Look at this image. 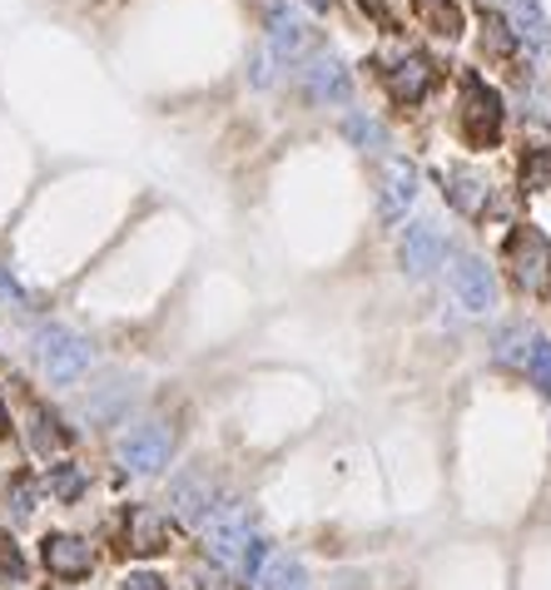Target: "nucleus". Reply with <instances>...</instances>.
Returning a JSON list of instances; mask_svg holds the SVG:
<instances>
[{"label":"nucleus","instance_id":"obj_18","mask_svg":"<svg viewBox=\"0 0 551 590\" xmlns=\"http://www.w3.org/2000/svg\"><path fill=\"white\" fill-rule=\"evenodd\" d=\"M527 378L551 397V338H532V348H527Z\"/></svg>","mask_w":551,"mask_h":590},{"label":"nucleus","instance_id":"obj_1","mask_svg":"<svg viewBox=\"0 0 551 590\" xmlns=\"http://www.w3.org/2000/svg\"><path fill=\"white\" fill-rule=\"evenodd\" d=\"M36 352H40L46 378L60 382V388H70V382H80L84 372H90V342H84L80 332H70V328H56V323L40 328Z\"/></svg>","mask_w":551,"mask_h":590},{"label":"nucleus","instance_id":"obj_11","mask_svg":"<svg viewBox=\"0 0 551 590\" xmlns=\"http://www.w3.org/2000/svg\"><path fill=\"white\" fill-rule=\"evenodd\" d=\"M204 536H209L204 546L214 551V561H219V566H243V551H249V541H253L239 511H219V517H209Z\"/></svg>","mask_w":551,"mask_h":590},{"label":"nucleus","instance_id":"obj_20","mask_svg":"<svg viewBox=\"0 0 551 590\" xmlns=\"http://www.w3.org/2000/svg\"><path fill=\"white\" fill-rule=\"evenodd\" d=\"M482 46L497 50V56H507V50H512V30H507L502 16H482Z\"/></svg>","mask_w":551,"mask_h":590},{"label":"nucleus","instance_id":"obj_23","mask_svg":"<svg viewBox=\"0 0 551 590\" xmlns=\"http://www.w3.org/2000/svg\"><path fill=\"white\" fill-rule=\"evenodd\" d=\"M432 30H438V36H448V40H458V30H462L458 6H432Z\"/></svg>","mask_w":551,"mask_h":590},{"label":"nucleus","instance_id":"obj_8","mask_svg":"<svg viewBox=\"0 0 551 590\" xmlns=\"http://www.w3.org/2000/svg\"><path fill=\"white\" fill-rule=\"evenodd\" d=\"M313 46V30L303 26V16L293 6H273L269 10V50L279 60H303Z\"/></svg>","mask_w":551,"mask_h":590},{"label":"nucleus","instance_id":"obj_19","mask_svg":"<svg viewBox=\"0 0 551 590\" xmlns=\"http://www.w3.org/2000/svg\"><path fill=\"white\" fill-rule=\"evenodd\" d=\"M80 487H84V481H80V467H70V461H60V467L50 471V491H56L60 501H76Z\"/></svg>","mask_w":551,"mask_h":590},{"label":"nucleus","instance_id":"obj_13","mask_svg":"<svg viewBox=\"0 0 551 590\" xmlns=\"http://www.w3.org/2000/svg\"><path fill=\"white\" fill-rule=\"evenodd\" d=\"M124 541H130L134 556H154L169 546V517H159V511H134L130 526H124Z\"/></svg>","mask_w":551,"mask_h":590},{"label":"nucleus","instance_id":"obj_24","mask_svg":"<svg viewBox=\"0 0 551 590\" xmlns=\"http://www.w3.org/2000/svg\"><path fill=\"white\" fill-rule=\"evenodd\" d=\"M120 590H164V581H159L154 571H130V576L120 581Z\"/></svg>","mask_w":551,"mask_h":590},{"label":"nucleus","instance_id":"obj_26","mask_svg":"<svg viewBox=\"0 0 551 590\" xmlns=\"http://www.w3.org/2000/svg\"><path fill=\"white\" fill-rule=\"evenodd\" d=\"M309 6H318V10H328V0H309Z\"/></svg>","mask_w":551,"mask_h":590},{"label":"nucleus","instance_id":"obj_3","mask_svg":"<svg viewBox=\"0 0 551 590\" xmlns=\"http://www.w3.org/2000/svg\"><path fill=\"white\" fill-rule=\"evenodd\" d=\"M114 457H120V467L134 471V477H154L169 461V427L164 422L130 427V432L120 437V447H114Z\"/></svg>","mask_w":551,"mask_h":590},{"label":"nucleus","instance_id":"obj_6","mask_svg":"<svg viewBox=\"0 0 551 590\" xmlns=\"http://www.w3.org/2000/svg\"><path fill=\"white\" fill-rule=\"evenodd\" d=\"M398 263H402V273L428 278L442 263V233L432 223H408L398 239Z\"/></svg>","mask_w":551,"mask_h":590},{"label":"nucleus","instance_id":"obj_22","mask_svg":"<svg viewBox=\"0 0 551 590\" xmlns=\"http://www.w3.org/2000/svg\"><path fill=\"white\" fill-rule=\"evenodd\" d=\"M269 561H273V556H269V541H263V536H253L249 551H243V566H239V571L249 576V581H259L263 566H269Z\"/></svg>","mask_w":551,"mask_h":590},{"label":"nucleus","instance_id":"obj_21","mask_svg":"<svg viewBox=\"0 0 551 590\" xmlns=\"http://www.w3.org/2000/svg\"><path fill=\"white\" fill-rule=\"evenodd\" d=\"M527 184L551 189V144H537V154L527 159Z\"/></svg>","mask_w":551,"mask_h":590},{"label":"nucleus","instance_id":"obj_5","mask_svg":"<svg viewBox=\"0 0 551 590\" xmlns=\"http://www.w3.org/2000/svg\"><path fill=\"white\" fill-rule=\"evenodd\" d=\"M40 556H46L50 576H60V581H80L94 566L90 541H80V536H70V531H50L46 541H40Z\"/></svg>","mask_w":551,"mask_h":590},{"label":"nucleus","instance_id":"obj_7","mask_svg":"<svg viewBox=\"0 0 551 590\" xmlns=\"http://www.w3.org/2000/svg\"><path fill=\"white\" fill-rule=\"evenodd\" d=\"M303 94L313 104H348L353 100V80H348V66L333 56H318L309 70H303Z\"/></svg>","mask_w":551,"mask_h":590},{"label":"nucleus","instance_id":"obj_25","mask_svg":"<svg viewBox=\"0 0 551 590\" xmlns=\"http://www.w3.org/2000/svg\"><path fill=\"white\" fill-rule=\"evenodd\" d=\"M0 298H6L10 308H30V298L20 293V283H16V278H10V273H0Z\"/></svg>","mask_w":551,"mask_h":590},{"label":"nucleus","instance_id":"obj_4","mask_svg":"<svg viewBox=\"0 0 551 590\" xmlns=\"http://www.w3.org/2000/svg\"><path fill=\"white\" fill-rule=\"evenodd\" d=\"M462 130L477 149H487L502 130V94L487 90L482 80H468V94H462Z\"/></svg>","mask_w":551,"mask_h":590},{"label":"nucleus","instance_id":"obj_2","mask_svg":"<svg viewBox=\"0 0 551 590\" xmlns=\"http://www.w3.org/2000/svg\"><path fill=\"white\" fill-rule=\"evenodd\" d=\"M507 259H512V273L527 293H542L551 283V243H547L542 229H532V223H522V229L507 239Z\"/></svg>","mask_w":551,"mask_h":590},{"label":"nucleus","instance_id":"obj_14","mask_svg":"<svg viewBox=\"0 0 551 590\" xmlns=\"http://www.w3.org/2000/svg\"><path fill=\"white\" fill-rule=\"evenodd\" d=\"M448 199L458 203L462 213H482V203H487V184L477 174H468V169H452L448 174Z\"/></svg>","mask_w":551,"mask_h":590},{"label":"nucleus","instance_id":"obj_17","mask_svg":"<svg viewBox=\"0 0 551 590\" xmlns=\"http://www.w3.org/2000/svg\"><path fill=\"white\" fill-rule=\"evenodd\" d=\"M343 134L353 139L358 149H383V144H388V130L373 120V114H348V120H343Z\"/></svg>","mask_w":551,"mask_h":590},{"label":"nucleus","instance_id":"obj_10","mask_svg":"<svg viewBox=\"0 0 551 590\" xmlns=\"http://www.w3.org/2000/svg\"><path fill=\"white\" fill-rule=\"evenodd\" d=\"M412 199H418V169H412L408 159H388V169H383V194H378V213H383V223L408 219V203Z\"/></svg>","mask_w":551,"mask_h":590},{"label":"nucleus","instance_id":"obj_16","mask_svg":"<svg viewBox=\"0 0 551 590\" xmlns=\"http://www.w3.org/2000/svg\"><path fill=\"white\" fill-rule=\"evenodd\" d=\"M512 20H517V36H527L532 46H551V30L537 0H512Z\"/></svg>","mask_w":551,"mask_h":590},{"label":"nucleus","instance_id":"obj_27","mask_svg":"<svg viewBox=\"0 0 551 590\" xmlns=\"http://www.w3.org/2000/svg\"><path fill=\"white\" fill-rule=\"evenodd\" d=\"M0 432H6V407H0Z\"/></svg>","mask_w":551,"mask_h":590},{"label":"nucleus","instance_id":"obj_12","mask_svg":"<svg viewBox=\"0 0 551 590\" xmlns=\"http://www.w3.org/2000/svg\"><path fill=\"white\" fill-rule=\"evenodd\" d=\"M388 90H393L402 104H418L422 94L432 90V66H428V56H402L398 66L388 70Z\"/></svg>","mask_w":551,"mask_h":590},{"label":"nucleus","instance_id":"obj_15","mask_svg":"<svg viewBox=\"0 0 551 590\" xmlns=\"http://www.w3.org/2000/svg\"><path fill=\"white\" fill-rule=\"evenodd\" d=\"M259 586L263 590H309V576H303L299 561H289V556H273V561L263 566Z\"/></svg>","mask_w":551,"mask_h":590},{"label":"nucleus","instance_id":"obj_9","mask_svg":"<svg viewBox=\"0 0 551 590\" xmlns=\"http://www.w3.org/2000/svg\"><path fill=\"white\" fill-rule=\"evenodd\" d=\"M452 293H458V303L468 308V313H487V308L497 303V283H492V273H487V263L472 259V253L452 263Z\"/></svg>","mask_w":551,"mask_h":590}]
</instances>
